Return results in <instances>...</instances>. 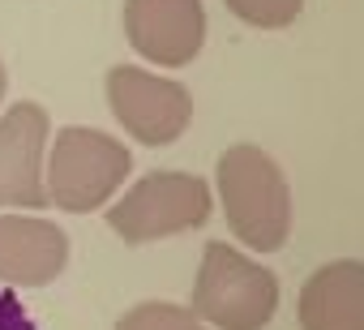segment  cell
Instances as JSON below:
<instances>
[{
	"instance_id": "6da1fadb",
	"label": "cell",
	"mask_w": 364,
	"mask_h": 330,
	"mask_svg": "<svg viewBox=\"0 0 364 330\" xmlns=\"http://www.w3.org/2000/svg\"><path fill=\"white\" fill-rule=\"evenodd\" d=\"M215 185L228 211L232 232L257 249V253H274L287 245L291 232V189L283 168L262 150V146H232L219 154L215 163Z\"/></svg>"
},
{
	"instance_id": "7a4b0ae2",
	"label": "cell",
	"mask_w": 364,
	"mask_h": 330,
	"mask_svg": "<svg viewBox=\"0 0 364 330\" xmlns=\"http://www.w3.org/2000/svg\"><path fill=\"white\" fill-rule=\"evenodd\" d=\"M279 309V279L262 262H249L228 240H210L202 253L193 313L219 330H262Z\"/></svg>"
},
{
	"instance_id": "3957f363",
	"label": "cell",
	"mask_w": 364,
	"mask_h": 330,
	"mask_svg": "<svg viewBox=\"0 0 364 330\" xmlns=\"http://www.w3.org/2000/svg\"><path fill=\"white\" fill-rule=\"evenodd\" d=\"M129 168H133V159L112 133L69 124L56 133V142L48 150L43 198L69 215H86V211L103 206L124 185Z\"/></svg>"
},
{
	"instance_id": "277c9868",
	"label": "cell",
	"mask_w": 364,
	"mask_h": 330,
	"mask_svg": "<svg viewBox=\"0 0 364 330\" xmlns=\"http://www.w3.org/2000/svg\"><path fill=\"white\" fill-rule=\"evenodd\" d=\"M210 219V185L189 172H150L112 211L107 228L124 245H150Z\"/></svg>"
},
{
	"instance_id": "5b68a950",
	"label": "cell",
	"mask_w": 364,
	"mask_h": 330,
	"mask_svg": "<svg viewBox=\"0 0 364 330\" xmlns=\"http://www.w3.org/2000/svg\"><path fill=\"white\" fill-rule=\"evenodd\" d=\"M107 103L112 116L141 146H171L193 120V99L185 86L154 78L137 65H116L107 73Z\"/></svg>"
},
{
	"instance_id": "8992f818",
	"label": "cell",
	"mask_w": 364,
	"mask_h": 330,
	"mask_svg": "<svg viewBox=\"0 0 364 330\" xmlns=\"http://www.w3.org/2000/svg\"><path fill=\"white\" fill-rule=\"evenodd\" d=\"M124 31L137 56L185 69L206 43V9L202 0H124Z\"/></svg>"
},
{
	"instance_id": "52a82bcc",
	"label": "cell",
	"mask_w": 364,
	"mask_h": 330,
	"mask_svg": "<svg viewBox=\"0 0 364 330\" xmlns=\"http://www.w3.org/2000/svg\"><path fill=\"white\" fill-rule=\"evenodd\" d=\"M48 112L39 103H14L0 116V206H48L43 198V150Z\"/></svg>"
},
{
	"instance_id": "ba28073f",
	"label": "cell",
	"mask_w": 364,
	"mask_h": 330,
	"mask_svg": "<svg viewBox=\"0 0 364 330\" xmlns=\"http://www.w3.org/2000/svg\"><path fill=\"white\" fill-rule=\"evenodd\" d=\"M69 266V236L48 219L0 215V283L43 287Z\"/></svg>"
},
{
	"instance_id": "9c48e42d",
	"label": "cell",
	"mask_w": 364,
	"mask_h": 330,
	"mask_svg": "<svg viewBox=\"0 0 364 330\" xmlns=\"http://www.w3.org/2000/svg\"><path fill=\"white\" fill-rule=\"evenodd\" d=\"M300 326L304 330H364V266L330 262L313 270L300 292Z\"/></svg>"
},
{
	"instance_id": "30bf717a",
	"label": "cell",
	"mask_w": 364,
	"mask_h": 330,
	"mask_svg": "<svg viewBox=\"0 0 364 330\" xmlns=\"http://www.w3.org/2000/svg\"><path fill=\"white\" fill-rule=\"evenodd\" d=\"M116 330H206V321H198L193 309L185 304H171V300H141L133 304Z\"/></svg>"
},
{
	"instance_id": "8fae6325",
	"label": "cell",
	"mask_w": 364,
	"mask_h": 330,
	"mask_svg": "<svg viewBox=\"0 0 364 330\" xmlns=\"http://www.w3.org/2000/svg\"><path fill=\"white\" fill-rule=\"evenodd\" d=\"M228 14H236L245 26H257V31H283L300 18L304 0H223Z\"/></svg>"
},
{
	"instance_id": "7c38bea8",
	"label": "cell",
	"mask_w": 364,
	"mask_h": 330,
	"mask_svg": "<svg viewBox=\"0 0 364 330\" xmlns=\"http://www.w3.org/2000/svg\"><path fill=\"white\" fill-rule=\"evenodd\" d=\"M0 330H35L31 309H26L22 296L9 292V287H0Z\"/></svg>"
},
{
	"instance_id": "4fadbf2b",
	"label": "cell",
	"mask_w": 364,
	"mask_h": 330,
	"mask_svg": "<svg viewBox=\"0 0 364 330\" xmlns=\"http://www.w3.org/2000/svg\"><path fill=\"white\" fill-rule=\"evenodd\" d=\"M0 99H5V65H0Z\"/></svg>"
}]
</instances>
